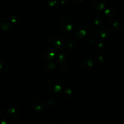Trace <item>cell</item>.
<instances>
[{
	"mask_svg": "<svg viewBox=\"0 0 124 124\" xmlns=\"http://www.w3.org/2000/svg\"><path fill=\"white\" fill-rule=\"evenodd\" d=\"M92 31V28L89 24L85 23H80L75 25L73 33L76 38L84 39L88 37Z\"/></svg>",
	"mask_w": 124,
	"mask_h": 124,
	"instance_id": "1",
	"label": "cell"
},
{
	"mask_svg": "<svg viewBox=\"0 0 124 124\" xmlns=\"http://www.w3.org/2000/svg\"><path fill=\"white\" fill-rule=\"evenodd\" d=\"M47 41L53 47L54 50L62 51L67 48L66 45L61 36L50 35L47 37Z\"/></svg>",
	"mask_w": 124,
	"mask_h": 124,
	"instance_id": "2",
	"label": "cell"
},
{
	"mask_svg": "<svg viewBox=\"0 0 124 124\" xmlns=\"http://www.w3.org/2000/svg\"><path fill=\"white\" fill-rule=\"evenodd\" d=\"M46 88L47 92L50 94H58L62 90L61 81L58 78H52L47 82Z\"/></svg>",
	"mask_w": 124,
	"mask_h": 124,
	"instance_id": "3",
	"label": "cell"
},
{
	"mask_svg": "<svg viewBox=\"0 0 124 124\" xmlns=\"http://www.w3.org/2000/svg\"><path fill=\"white\" fill-rule=\"evenodd\" d=\"M59 27L64 31H70L73 29V21L68 16H64L59 21Z\"/></svg>",
	"mask_w": 124,
	"mask_h": 124,
	"instance_id": "4",
	"label": "cell"
},
{
	"mask_svg": "<svg viewBox=\"0 0 124 124\" xmlns=\"http://www.w3.org/2000/svg\"><path fill=\"white\" fill-rule=\"evenodd\" d=\"M61 37L62 38L64 42H65L67 48L69 49L70 51H72V52H75L78 49L79 47V44L78 41H76L75 39L70 38L69 36H64V35L61 36Z\"/></svg>",
	"mask_w": 124,
	"mask_h": 124,
	"instance_id": "5",
	"label": "cell"
},
{
	"mask_svg": "<svg viewBox=\"0 0 124 124\" xmlns=\"http://www.w3.org/2000/svg\"><path fill=\"white\" fill-rule=\"evenodd\" d=\"M110 35V29L107 26H101L96 30V36L98 39H105Z\"/></svg>",
	"mask_w": 124,
	"mask_h": 124,
	"instance_id": "6",
	"label": "cell"
},
{
	"mask_svg": "<svg viewBox=\"0 0 124 124\" xmlns=\"http://www.w3.org/2000/svg\"><path fill=\"white\" fill-rule=\"evenodd\" d=\"M93 61L90 58H85L82 59L80 62L79 69L80 70L83 71H87L91 70L93 67Z\"/></svg>",
	"mask_w": 124,
	"mask_h": 124,
	"instance_id": "7",
	"label": "cell"
},
{
	"mask_svg": "<svg viewBox=\"0 0 124 124\" xmlns=\"http://www.w3.org/2000/svg\"><path fill=\"white\" fill-rule=\"evenodd\" d=\"M56 56L57 54L53 48H47L42 53V58L47 62H52L53 59H54V58H56Z\"/></svg>",
	"mask_w": 124,
	"mask_h": 124,
	"instance_id": "8",
	"label": "cell"
},
{
	"mask_svg": "<svg viewBox=\"0 0 124 124\" xmlns=\"http://www.w3.org/2000/svg\"><path fill=\"white\" fill-rule=\"evenodd\" d=\"M31 107L34 110L36 111H40L44 108V102L41 98H33L31 100Z\"/></svg>",
	"mask_w": 124,
	"mask_h": 124,
	"instance_id": "9",
	"label": "cell"
},
{
	"mask_svg": "<svg viewBox=\"0 0 124 124\" xmlns=\"http://www.w3.org/2000/svg\"><path fill=\"white\" fill-rule=\"evenodd\" d=\"M13 29V25L6 18H0V31H8Z\"/></svg>",
	"mask_w": 124,
	"mask_h": 124,
	"instance_id": "10",
	"label": "cell"
},
{
	"mask_svg": "<svg viewBox=\"0 0 124 124\" xmlns=\"http://www.w3.org/2000/svg\"><path fill=\"white\" fill-rule=\"evenodd\" d=\"M6 114L7 117H8L9 118L15 119H17L19 117V115H20V112H19V110L17 109L16 108L10 107L6 110Z\"/></svg>",
	"mask_w": 124,
	"mask_h": 124,
	"instance_id": "11",
	"label": "cell"
},
{
	"mask_svg": "<svg viewBox=\"0 0 124 124\" xmlns=\"http://www.w3.org/2000/svg\"><path fill=\"white\" fill-rule=\"evenodd\" d=\"M92 6L94 10L101 11L105 7V2L104 0H92Z\"/></svg>",
	"mask_w": 124,
	"mask_h": 124,
	"instance_id": "12",
	"label": "cell"
},
{
	"mask_svg": "<svg viewBox=\"0 0 124 124\" xmlns=\"http://www.w3.org/2000/svg\"><path fill=\"white\" fill-rule=\"evenodd\" d=\"M110 29L113 33H117L121 30V24L116 19H113L110 22Z\"/></svg>",
	"mask_w": 124,
	"mask_h": 124,
	"instance_id": "13",
	"label": "cell"
},
{
	"mask_svg": "<svg viewBox=\"0 0 124 124\" xmlns=\"http://www.w3.org/2000/svg\"><path fill=\"white\" fill-rule=\"evenodd\" d=\"M117 14V11L116 8L113 7H108L105 9V15L110 18H113Z\"/></svg>",
	"mask_w": 124,
	"mask_h": 124,
	"instance_id": "14",
	"label": "cell"
},
{
	"mask_svg": "<svg viewBox=\"0 0 124 124\" xmlns=\"http://www.w3.org/2000/svg\"><path fill=\"white\" fill-rule=\"evenodd\" d=\"M8 63L4 59H0V75L4 74L8 70Z\"/></svg>",
	"mask_w": 124,
	"mask_h": 124,
	"instance_id": "15",
	"label": "cell"
},
{
	"mask_svg": "<svg viewBox=\"0 0 124 124\" xmlns=\"http://www.w3.org/2000/svg\"><path fill=\"white\" fill-rule=\"evenodd\" d=\"M56 58L59 63L66 62L68 59V54L65 52H61L57 54Z\"/></svg>",
	"mask_w": 124,
	"mask_h": 124,
	"instance_id": "16",
	"label": "cell"
},
{
	"mask_svg": "<svg viewBox=\"0 0 124 124\" xmlns=\"http://www.w3.org/2000/svg\"><path fill=\"white\" fill-rule=\"evenodd\" d=\"M96 50L98 53H101V54L104 53L107 50V46L104 42H99L96 44Z\"/></svg>",
	"mask_w": 124,
	"mask_h": 124,
	"instance_id": "17",
	"label": "cell"
},
{
	"mask_svg": "<svg viewBox=\"0 0 124 124\" xmlns=\"http://www.w3.org/2000/svg\"><path fill=\"white\" fill-rule=\"evenodd\" d=\"M21 19V16L19 13H15L12 15L10 17V22L12 24H15L18 23Z\"/></svg>",
	"mask_w": 124,
	"mask_h": 124,
	"instance_id": "18",
	"label": "cell"
},
{
	"mask_svg": "<svg viewBox=\"0 0 124 124\" xmlns=\"http://www.w3.org/2000/svg\"><path fill=\"white\" fill-rule=\"evenodd\" d=\"M64 94L66 98H72L75 96V92H74V91L73 90L70 89V88H67V89L64 90Z\"/></svg>",
	"mask_w": 124,
	"mask_h": 124,
	"instance_id": "19",
	"label": "cell"
},
{
	"mask_svg": "<svg viewBox=\"0 0 124 124\" xmlns=\"http://www.w3.org/2000/svg\"><path fill=\"white\" fill-rule=\"evenodd\" d=\"M93 23L95 25H100L104 23V19L101 16H97L94 17L93 19Z\"/></svg>",
	"mask_w": 124,
	"mask_h": 124,
	"instance_id": "20",
	"label": "cell"
},
{
	"mask_svg": "<svg viewBox=\"0 0 124 124\" xmlns=\"http://www.w3.org/2000/svg\"><path fill=\"white\" fill-rule=\"evenodd\" d=\"M56 67V64L54 62H48L45 66V69L47 70H52Z\"/></svg>",
	"mask_w": 124,
	"mask_h": 124,
	"instance_id": "21",
	"label": "cell"
},
{
	"mask_svg": "<svg viewBox=\"0 0 124 124\" xmlns=\"http://www.w3.org/2000/svg\"><path fill=\"white\" fill-rule=\"evenodd\" d=\"M58 68L60 69L61 70H63V71H65L67 70L69 67V63L64 62V63H58Z\"/></svg>",
	"mask_w": 124,
	"mask_h": 124,
	"instance_id": "22",
	"label": "cell"
},
{
	"mask_svg": "<svg viewBox=\"0 0 124 124\" xmlns=\"http://www.w3.org/2000/svg\"><path fill=\"white\" fill-rule=\"evenodd\" d=\"M94 61L96 62H97L98 64H101V63H102L103 62H104V58H103V56H96L95 57H94Z\"/></svg>",
	"mask_w": 124,
	"mask_h": 124,
	"instance_id": "23",
	"label": "cell"
},
{
	"mask_svg": "<svg viewBox=\"0 0 124 124\" xmlns=\"http://www.w3.org/2000/svg\"><path fill=\"white\" fill-rule=\"evenodd\" d=\"M87 42H88V44H89L90 46H94V45L97 44L96 39L93 37L90 38L89 39H88Z\"/></svg>",
	"mask_w": 124,
	"mask_h": 124,
	"instance_id": "24",
	"label": "cell"
},
{
	"mask_svg": "<svg viewBox=\"0 0 124 124\" xmlns=\"http://www.w3.org/2000/svg\"><path fill=\"white\" fill-rule=\"evenodd\" d=\"M55 105V101H54V99H48L47 102V107H49V108H52L53 107V106H54Z\"/></svg>",
	"mask_w": 124,
	"mask_h": 124,
	"instance_id": "25",
	"label": "cell"
},
{
	"mask_svg": "<svg viewBox=\"0 0 124 124\" xmlns=\"http://www.w3.org/2000/svg\"><path fill=\"white\" fill-rule=\"evenodd\" d=\"M58 1H59V0H47V4L50 6H51V7H53V6H54L55 5H56Z\"/></svg>",
	"mask_w": 124,
	"mask_h": 124,
	"instance_id": "26",
	"label": "cell"
},
{
	"mask_svg": "<svg viewBox=\"0 0 124 124\" xmlns=\"http://www.w3.org/2000/svg\"><path fill=\"white\" fill-rule=\"evenodd\" d=\"M7 121L2 115H0V124H6Z\"/></svg>",
	"mask_w": 124,
	"mask_h": 124,
	"instance_id": "27",
	"label": "cell"
},
{
	"mask_svg": "<svg viewBox=\"0 0 124 124\" xmlns=\"http://www.w3.org/2000/svg\"><path fill=\"white\" fill-rule=\"evenodd\" d=\"M82 1H83V0H70V1H71V2H73V3H74V4L80 3V2H82Z\"/></svg>",
	"mask_w": 124,
	"mask_h": 124,
	"instance_id": "28",
	"label": "cell"
},
{
	"mask_svg": "<svg viewBox=\"0 0 124 124\" xmlns=\"http://www.w3.org/2000/svg\"><path fill=\"white\" fill-rule=\"evenodd\" d=\"M61 3L63 5H66L67 4H68V0H61Z\"/></svg>",
	"mask_w": 124,
	"mask_h": 124,
	"instance_id": "29",
	"label": "cell"
},
{
	"mask_svg": "<svg viewBox=\"0 0 124 124\" xmlns=\"http://www.w3.org/2000/svg\"><path fill=\"white\" fill-rule=\"evenodd\" d=\"M75 124L72 123V122H69V123H66V124Z\"/></svg>",
	"mask_w": 124,
	"mask_h": 124,
	"instance_id": "30",
	"label": "cell"
}]
</instances>
